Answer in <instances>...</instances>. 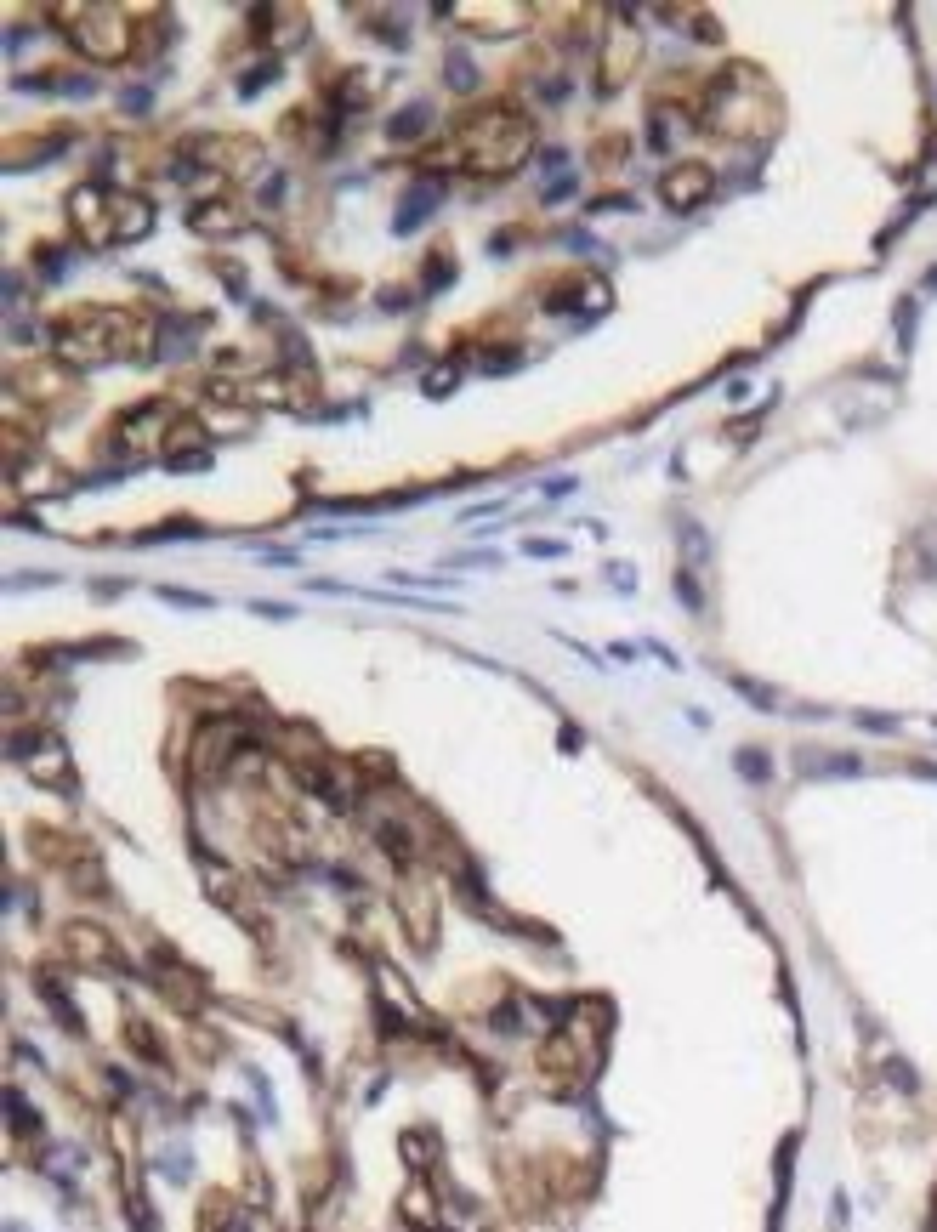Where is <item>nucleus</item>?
Returning a JSON list of instances; mask_svg holds the SVG:
<instances>
[{
  "label": "nucleus",
  "mask_w": 937,
  "mask_h": 1232,
  "mask_svg": "<svg viewBox=\"0 0 937 1232\" xmlns=\"http://www.w3.org/2000/svg\"><path fill=\"white\" fill-rule=\"evenodd\" d=\"M12 756L29 761L35 773H40V761H46L52 784H57V790H69L74 767H69V750H63V739H57V733H18V739H12Z\"/></svg>",
  "instance_id": "obj_1"
},
{
  "label": "nucleus",
  "mask_w": 937,
  "mask_h": 1232,
  "mask_svg": "<svg viewBox=\"0 0 937 1232\" xmlns=\"http://www.w3.org/2000/svg\"><path fill=\"white\" fill-rule=\"evenodd\" d=\"M796 773L801 778H864V756H852V750H813V744H801V750H796Z\"/></svg>",
  "instance_id": "obj_2"
},
{
  "label": "nucleus",
  "mask_w": 937,
  "mask_h": 1232,
  "mask_svg": "<svg viewBox=\"0 0 937 1232\" xmlns=\"http://www.w3.org/2000/svg\"><path fill=\"white\" fill-rule=\"evenodd\" d=\"M443 205V188L438 182H415L404 194V205H398V216H392V233H415L421 222H432V211Z\"/></svg>",
  "instance_id": "obj_3"
},
{
  "label": "nucleus",
  "mask_w": 937,
  "mask_h": 1232,
  "mask_svg": "<svg viewBox=\"0 0 937 1232\" xmlns=\"http://www.w3.org/2000/svg\"><path fill=\"white\" fill-rule=\"evenodd\" d=\"M705 194H710V171H705V165H682V171L665 176V205H671V211H693Z\"/></svg>",
  "instance_id": "obj_4"
},
{
  "label": "nucleus",
  "mask_w": 937,
  "mask_h": 1232,
  "mask_svg": "<svg viewBox=\"0 0 937 1232\" xmlns=\"http://www.w3.org/2000/svg\"><path fill=\"white\" fill-rule=\"evenodd\" d=\"M426 125H432V103H409V108H398V114L387 120V137L392 142H415Z\"/></svg>",
  "instance_id": "obj_5"
},
{
  "label": "nucleus",
  "mask_w": 937,
  "mask_h": 1232,
  "mask_svg": "<svg viewBox=\"0 0 937 1232\" xmlns=\"http://www.w3.org/2000/svg\"><path fill=\"white\" fill-rule=\"evenodd\" d=\"M676 540H682V557H688V568H705L710 563V534L693 517H676Z\"/></svg>",
  "instance_id": "obj_6"
},
{
  "label": "nucleus",
  "mask_w": 937,
  "mask_h": 1232,
  "mask_svg": "<svg viewBox=\"0 0 937 1232\" xmlns=\"http://www.w3.org/2000/svg\"><path fill=\"white\" fill-rule=\"evenodd\" d=\"M733 767H739L750 784H767V778H773V756H767V750H756V744H744L739 756H733Z\"/></svg>",
  "instance_id": "obj_7"
},
{
  "label": "nucleus",
  "mask_w": 937,
  "mask_h": 1232,
  "mask_svg": "<svg viewBox=\"0 0 937 1232\" xmlns=\"http://www.w3.org/2000/svg\"><path fill=\"white\" fill-rule=\"evenodd\" d=\"M375 841H381V846H387V852H392V858H398V863H409V858H415V846H409V835H404V829H398V824H392V818H375Z\"/></svg>",
  "instance_id": "obj_8"
},
{
  "label": "nucleus",
  "mask_w": 937,
  "mask_h": 1232,
  "mask_svg": "<svg viewBox=\"0 0 937 1232\" xmlns=\"http://www.w3.org/2000/svg\"><path fill=\"white\" fill-rule=\"evenodd\" d=\"M443 74H449V86H455V91H472V86H478V69H472V57H466V52H449Z\"/></svg>",
  "instance_id": "obj_9"
},
{
  "label": "nucleus",
  "mask_w": 937,
  "mask_h": 1232,
  "mask_svg": "<svg viewBox=\"0 0 937 1232\" xmlns=\"http://www.w3.org/2000/svg\"><path fill=\"white\" fill-rule=\"evenodd\" d=\"M6 1119H12V1130H35L40 1136V1113H29L23 1091H6Z\"/></svg>",
  "instance_id": "obj_10"
},
{
  "label": "nucleus",
  "mask_w": 937,
  "mask_h": 1232,
  "mask_svg": "<svg viewBox=\"0 0 937 1232\" xmlns=\"http://www.w3.org/2000/svg\"><path fill=\"white\" fill-rule=\"evenodd\" d=\"M676 597H682V608H688V614H705V591H699V580H693V568H682V574H676Z\"/></svg>",
  "instance_id": "obj_11"
},
{
  "label": "nucleus",
  "mask_w": 937,
  "mask_h": 1232,
  "mask_svg": "<svg viewBox=\"0 0 937 1232\" xmlns=\"http://www.w3.org/2000/svg\"><path fill=\"white\" fill-rule=\"evenodd\" d=\"M40 988H46V1000H52L57 1017L69 1022V1028H80V1017H74V1005H69V994H63V983H57V977H40Z\"/></svg>",
  "instance_id": "obj_12"
},
{
  "label": "nucleus",
  "mask_w": 937,
  "mask_h": 1232,
  "mask_svg": "<svg viewBox=\"0 0 937 1232\" xmlns=\"http://www.w3.org/2000/svg\"><path fill=\"white\" fill-rule=\"evenodd\" d=\"M733 687H739V693H744V704H756V710H778V693H773V687L750 682V676H739V682H733Z\"/></svg>",
  "instance_id": "obj_13"
},
{
  "label": "nucleus",
  "mask_w": 937,
  "mask_h": 1232,
  "mask_svg": "<svg viewBox=\"0 0 937 1232\" xmlns=\"http://www.w3.org/2000/svg\"><path fill=\"white\" fill-rule=\"evenodd\" d=\"M858 727H869V733H881V739H892L898 733V716H881V710H858Z\"/></svg>",
  "instance_id": "obj_14"
},
{
  "label": "nucleus",
  "mask_w": 937,
  "mask_h": 1232,
  "mask_svg": "<svg viewBox=\"0 0 937 1232\" xmlns=\"http://www.w3.org/2000/svg\"><path fill=\"white\" fill-rule=\"evenodd\" d=\"M886 1079H892L898 1091H915V1085H920V1079H915V1068H909L903 1056H886Z\"/></svg>",
  "instance_id": "obj_15"
},
{
  "label": "nucleus",
  "mask_w": 937,
  "mask_h": 1232,
  "mask_svg": "<svg viewBox=\"0 0 937 1232\" xmlns=\"http://www.w3.org/2000/svg\"><path fill=\"white\" fill-rule=\"evenodd\" d=\"M602 580L614 585V591H625V597H631V591H637V568H625V563H608V568H602Z\"/></svg>",
  "instance_id": "obj_16"
},
{
  "label": "nucleus",
  "mask_w": 937,
  "mask_h": 1232,
  "mask_svg": "<svg viewBox=\"0 0 937 1232\" xmlns=\"http://www.w3.org/2000/svg\"><path fill=\"white\" fill-rule=\"evenodd\" d=\"M523 551H529V557H540V563H557V557H563V540H540V534H529V540H523Z\"/></svg>",
  "instance_id": "obj_17"
},
{
  "label": "nucleus",
  "mask_w": 937,
  "mask_h": 1232,
  "mask_svg": "<svg viewBox=\"0 0 937 1232\" xmlns=\"http://www.w3.org/2000/svg\"><path fill=\"white\" fill-rule=\"evenodd\" d=\"M915 546H920V568H926V574H937V523H932V528H920Z\"/></svg>",
  "instance_id": "obj_18"
},
{
  "label": "nucleus",
  "mask_w": 937,
  "mask_h": 1232,
  "mask_svg": "<svg viewBox=\"0 0 937 1232\" xmlns=\"http://www.w3.org/2000/svg\"><path fill=\"white\" fill-rule=\"evenodd\" d=\"M160 597L171 602V608H211V597H199V591H177V585H165Z\"/></svg>",
  "instance_id": "obj_19"
},
{
  "label": "nucleus",
  "mask_w": 937,
  "mask_h": 1232,
  "mask_svg": "<svg viewBox=\"0 0 937 1232\" xmlns=\"http://www.w3.org/2000/svg\"><path fill=\"white\" fill-rule=\"evenodd\" d=\"M6 585H12V591H35V585L46 591V585H57V574H12Z\"/></svg>",
  "instance_id": "obj_20"
},
{
  "label": "nucleus",
  "mask_w": 937,
  "mask_h": 1232,
  "mask_svg": "<svg viewBox=\"0 0 937 1232\" xmlns=\"http://www.w3.org/2000/svg\"><path fill=\"white\" fill-rule=\"evenodd\" d=\"M898 341H903V347L915 341V301H903V307H898Z\"/></svg>",
  "instance_id": "obj_21"
},
{
  "label": "nucleus",
  "mask_w": 937,
  "mask_h": 1232,
  "mask_svg": "<svg viewBox=\"0 0 937 1232\" xmlns=\"http://www.w3.org/2000/svg\"><path fill=\"white\" fill-rule=\"evenodd\" d=\"M256 563H267V568H296V551H256Z\"/></svg>",
  "instance_id": "obj_22"
},
{
  "label": "nucleus",
  "mask_w": 937,
  "mask_h": 1232,
  "mask_svg": "<svg viewBox=\"0 0 937 1232\" xmlns=\"http://www.w3.org/2000/svg\"><path fill=\"white\" fill-rule=\"evenodd\" d=\"M568 194H574V176H557V182L546 188V205H563Z\"/></svg>",
  "instance_id": "obj_23"
},
{
  "label": "nucleus",
  "mask_w": 937,
  "mask_h": 1232,
  "mask_svg": "<svg viewBox=\"0 0 937 1232\" xmlns=\"http://www.w3.org/2000/svg\"><path fill=\"white\" fill-rule=\"evenodd\" d=\"M455 563L460 568H495L500 557H495V551H466V557H455Z\"/></svg>",
  "instance_id": "obj_24"
},
{
  "label": "nucleus",
  "mask_w": 937,
  "mask_h": 1232,
  "mask_svg": "<svg viewBox=\"0 0 937 1232\" xmlns=\"http://www.w3.org/2000/svg\"><path fill=\"white\" fill-rule=\"evenodd\" d=\"M125 1210L137 1215V1232H154V1210H148V1204H142V1198H131V1204H125Z\"/></svg>",
  "instance_id": "obj_25"
},
{
  "label": "nucleus",
  "mask_w": 937,
  "mask_h": 1232,
  "mask_svg": "<svg viewBox=\"0 0 937 1232\" xmlns=\"http://www.w3.org/2000/svg\"><path fill=\"white\" fill-rule=\"evenodd\" d=\"M262 80H273V63H262V69H250L245 80H239V91H245V97H250V91L262 86Z\"/></svg>",
  "instance_id": "obj_26"
},
{
  "label": "nucleus",
  "mask_w": 937,
  "mask_h": 1232,
  "mask_svg": "<svg viewBox=\"0 0 937 1232\" xmlns=\"http://www.w3.org/2000/svg\"><path fill=\"white\" fill-rule=\"evenodd\" d=\"M120 103H125V114H148V91H125Z\"/></svg>",
  "instance_id": "obj_27"
},
{
  "label": "nucleus",
  "mask_w": 937,
  "mask_h": 1232,
  "mask_svg": "<svg viewBox=\"0 0 937 1232\" xmlns=\"http://www.w3.org/2000/svg\"><path fill=\"white\" fill-rule=\"evenodd\" d=\"M495 1028H500V1034H517V1011H512V1005H500V1011H495Z\"/></svg>",
  "instance_id": "obj_28"
},
{
  "label": "nucleus",
  "mask_w": 937,
  "mask_h": 1232,
  "mask_svg": "<svg viewBox=\"0 0 937 1232\" xmlns=\"http://www.w3.org/2000/svg\"><path fill=\"white\" fill-rule=\"evenodd\" d=\"M926 296H937V267H932V273H926Z\"/></svg>",
  "instance_id": "obj_29"
},
{
  "label": "nucleus",
  "mask_w": 937,
  "mask_h": 1232,
  "mask_svg": "<svg viewBox=\"0 0 937 1232\" xmlns=\"http://www.w3.org/2000/svg\"><path fill=\"white\" fill-rule=\"evenodd\" d=\"M6 1232H29V1227H18V1221H12V1227H6Z\"/></svg>",
  "instance_id": "obj_30"
}]
</instances>
